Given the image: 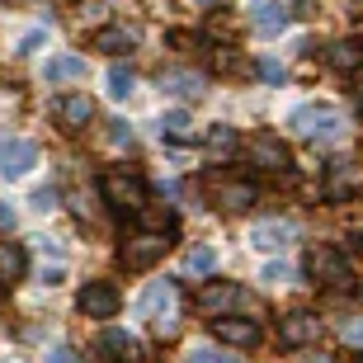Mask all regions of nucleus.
<instances>
[{"label":"nucleus","mask_w":363,"mask_h":363,"mask_svg":"<svg viewBox=\"0 0 363 363\" xmlns=\"http://www.w3.org/2000/svg\"><path fill=\"white\" fill-rule=\"evenodd\" d=\"M297 137H316V142H335L345 133V113L340 108H325V104H307V108H293V118H288Z\"/></svg>","instance_id":"nucleus-1"},{"label":"nucleus","mask_w":363,"mask_h":363,"mask_svg":"<svg viewBox=\"0 0 363 363\" xmlns=\"http://www.w3.org/2000/svg\"><path fill=\"white\" fill-rule=\"evenodd\" d=\"M165 250H170V236H165V231H137V236H128V241H123L118 259L137 274V269H151Z\"/></svg>","instance_id":"nucleus-2"},{"label":"nucleus","mask_w":363,"mask_h":363,"mask_svg":"<svg viewBox=\"0 0 363 363\" xmlns=\"http://www.w3.org/2000/svg\"><path fill=\"white\" fill-rule=\"evenodd\" d=\"M175 302H179V288L170 279H156L147 293H142V311L156 316V330H175V321H170V316H175Z\"/></svg>","instance_id":"nucleus-3"},{"label":"nucleus","mask_w":363,"mask_h":363,"mask_svg":"<svg viewBox=\"0 0 363 363\" xmlns=\"http://www.w3.org/2000/svg\"><path fill=\"white\" fill-rule=\"evenodd\" d=\"M307 269L316 283H325V288H340V283H350V259L340 255V250H330V245H316L307 255Z\"/></svg>","instance_id":"nucleus-4"},{"label":"nucleus","mask_w":363,"mask_h":363,"mask_svg":"<svg viewBox=\"0 0 363 363\" xmlns=\"http://www.w3.org/2000/svg\"><path fill=\"white\" fill-rule=\"evenodd\" d=\"M104 194H108V203H118V208H128V213H147V184H142L137 175L113 170V175L104 179Z\"/></svg>","instance_id":"nucleus-5"},{"label":"nucleus","mask_w":363,"mask_h":363,"mask_svg":"<svg viewBox=\"0 0 363 363\" xmlns=\"http://www.w3.org/2000/svg\"><path fill=\"white\" fill-rule=\"evenodd\" d=\"M76 307L85 311V316H94V321H104V316H118V288L104 279H94L81 288V297H76Z\"/></svg>","instance_id":"nucleus-6"},{"label":"nucleus","mask_w":363,"mask_h":363,"mask_svg":"<svg viewBox=\"0 0 363 363\" xmlns=\"http://www.w3.org/2000/svg\"><path fill=\"white\" fill-rule=\"evenodd\" d=\"M245 161L255 165V170H283L288 165V147L274 133H255L245 142Z\"/></svg>","instance_id":"nucleus-7"},{"label":"nucleus","mask_w":363,"mask_h":363,"mask_svg":"<svg viewBox=\"0 0 363 363\" xmlns=\"http://www.w3.org/2000/svg\"><path fill=\"white\" fill-rule=\"evenodd\" d=\"M321 335V321H316V311H288L279 321V340L288 350H302V345H316Z\"/></svg>","instance_id":"nucleus-8"},{"label":"nucleus","mask_w":363,"mask_h":363,"mask_svg":"<svg viewBox=\"0 0 363 363\" xmlns=\"http://www.w3.org/2000/svg\"><path fill=\"white\" fill-rule=\"evenodd\" d=\"M33 165H38V142L19 137V142H5V147H0V175H5V179L28 175Z\"/></svg>","instance_id":"nucleus-9"},{"label":"nucleus","mask_w":363,"mask_h":363,"mask_svg":"<svg viewBox=\"0 0 363 363\" xmlns=\"http://www.w3.org/2000/svg\"><path fill=\"white\" fill-rule=\"evenodd\" d=\"M241 302H245L241 283H208V288L199 293V311H203V316H213V321H222V311L241 307Z\"/></svg>","instance_id":"nucleus-10"},{"label":"nucleus","mask_w":363,"mask_h":363,"mask_svg":"<svg viewBox=\"0 0 363 363\" xmlns=\"http://www.w3.org/2000/svg\"><path fill=\"white\" fill-rule=\"evenodd\" d=\"M213 335L222 340V345H236V350H250V345H259V325L255 321H236V316H222V321H213Z\"/></svg>","instance_id":"nucleus-11"},{"label":"nucleus","mask_w":363,"mask_h":363,"mask_svg":"<svg viewBox=\"0 0 363 363\" xmlns=\"http://www.w3.org/2000/svg\"><path fill=\"white\" fill-rule=\"evenodd\" d=\"M57 118H62L67 133H81V128H90V118H94V99L90 94H67V99H57Z\"/></svg>","instance_id":"nucleus-12"},{"label":"nucleus","mask_w":363,"mask_h":363,"mask_svg":"<svg viewBox=\"0 0 363 363\" xmlns=\"http://www.w3.org/2000/svg\"><path fill=\"white\" fill-rule=\"evenodd\" d=\"M213 199L217 208H227V213H241L255 203V184H245V179H217L213 184Z\"/></svg>","instance_id":"nucleus-13"},{"label":"nucleus","mask_w":363,"mask_h":363,"mask_svg":"<svg viewBox=\"0 0 363 363\" xmlns=\"http://www.w3.org/2000/svg\"><path fill=\"white\" fill-rule=\"evenodd\" d=\"M250 24H255V33L274 38V33L288 28V10H283L279 0H255V5H250Z\"/></svg>","instance_id":"nucleus-14"},{"label":"nucleus","mask_w":363,"mask_h":363,"mask_svg":"<svg viewBox=\"0 0 363 363\" xmlns=\"http://www.w3.org/2000/svg\"><path fill=\"white\" fill-rule=\"evenodd\" d=\"M161 90L175 94V99H203L208 81H203L199 71H165V76H161Z\"/></svg>","instance_id":"nucleus-15"},{"label":"nucleus","mask_w":363,"mask_h":363,"mask_svg":"<svg viewBox=\"0 0 363 363\" xmlns=\"http://www.w3.org/2000/svg\"><path fill=\"white\" fill-rule=\"evenodd\" d=\"M85 71H90V67H85V57H76V52H62V57H52V62L43 67V76H48L52 85H67V81H81Z\"/></svg>","instance_id":"nucleus-16"},{"label":"nucleus","mask_w":363,"mask_h":363,"mask_svg":"<svg viewBox=\"0 0 363 363\" xmlns=\"http://www.w3.org/2000/svg\"><path fill=\"white\" fill-rule=\"evenodd\" d=\"M297 231H293V222H259L255 231H250V241L259 245V250H283V245L293 241Z\"/></svg>","instance_id":"nucleus-17"},{"label":"nucleus","mask_w":363,"mask_h":363,"mask_svg":"<svg viewBox=\"0 0 363 363\" xmlns=\"http://www.w3.org/2000/svg\"><path fill=\"white\" fill-rule=\"evenodd\" d=\"M133 43H137L133 28L108 24V28H99V33H94V52H133Z\"/></svg>","instance_id":"nucleus-18"},{"label":"nucleus","mask_w":363,"mask_h":363,"mask_svg":"<svg viewBox=\"0 0 363 363\" xmlns=\"http://www.w3.org/2000/svg\"><path fill=\"white\" fill-rule=\"evenodd\" d=\"M236 147H241V137H236V128H227V123L208 128V137H203V151H208V156H231Z\"/></svg>","instance_id":"nucleus-19"},{"label":"nucleus","mask_w":363,"mask_h":363,"mask_svg":"<svg viewBox=\"0 0 363 363\" xmlns=\"http://www.w3.org/2000/svg\"><path fill=\"white\" fill-rule=\"evenodd\" d=\"M24 279V250L14 241H0V283H19Z\"/></svg>","instance_id":"nucleus-20"},{"label":"nucleus","mask_w":363,"mask_h":363,"mask_svg":"<svg viewBox=\"0 0 363 363\" xmlns=\"http://www.w3.org/2000/svg\"><path fill=\"white\" fill-rule=\"evenodd\" d=\"M99 350H104L108 354V359H133V350H137V340L133 335H128V330H113V325H108V330H104V335H99Z\"/></svg>","instance_id":"nucleus-21"},{"label":"nucleus","mask_w":363,"mask_h":363,"mask_svg":"<svg viewBox=\"0 0 363 363\" xmlns=\"http://www.w3.org/2000/svg\"><path fill=\"white\" fill-rule=\"evenodd\" d=\"M161 137H170V142H189V137H194V118H189L184 108L161 113Z\"/></svg>","instance_id":"nucleus-22"},{"label":"nucleus","mask_w":363,"mask_h":363,"mask_svg":"<svg viewBox=\"0 0 363 363\" xmlns=\"http://www.w3.org/2000/svg\"><path fill=\"white\" fill-rule=\"evenodd\" d=\"M325 62H330L335 71H359L363 67V52H359V43H330Z\"/></svg>","instance_id":"nucleus-23"},{"label":"nucleus","mask_w":363,"mask_h":363,"mask_svg":"<svg viewBox=\"0 0 363 363\" xmlns=\"http://www.w3.org/2000/svg\"><path fill=\"white\" fill-rule=\"evenodd\" d=\"M213 269H217V250L213 245H194V250L184 255V274H203V279H208Z\"/></svg>","instance_id":"nucleus-24"},{"label":"nucleus","mask_w":363,"mask_h":363,"mask_svg":"<svg viewBox=\"0 0 363 363\" xmlns=\"http://www.w3.org/2000/svg\"><path fill=\"white\" fill-rule=\"evenodd\" d=\"M104 85H108V94H113V99H128V94H133V71L123 67V62H113V67H108V76H104Z\"/></svg>","instance_id":"nucleus-25"},{"label":"nucleus","mask_w":363,"mask_h":363,"mask_svg":"<svg viewBox=\"0 0 363 363\" xmlns=\"http://www.w3.org/2000/svg\"><path fill=\"white\" fill-rule=\"evenodd\" d=\"M189 363H241V359H236V354H222V350H203L199 345V350H189Z\"/></svg>","instance_id":"nucleus-26"},{"label":"nucleus","mask_w":363,"mask_h":363,"mask_svg":"<svg viewBox=\"0 0 363 363\" xmlns=\"http://www.w3.org/2000/svg\"><path fill=\"white\" fill-rule=\"evenodd\" d=\"M340 340L350 345V350H363V321L354 316V321H345V330H340Z\"/></svg>","instance_id":"nucleus-27"},{"label":"nucleus","mask_w":363,"mask_h":363,"mask_svg":"<svg viewBox=\"0 0 363 363\" xmlns=\"http://www.w3.org/2000/svg\"><path fill=\"white\" fill-rule=\"evenodd\" d=\"M108 142L113 147H133V128L128 123H108Z\"/></svg>","instance_id":"nucleus-28"},{"label":"nucleus","mask_w":363,"mask_h":363,"mask_svg":"<svg viewBox=\"0 0 363 363\" xmlns=\"http://www.w3.org/2000/svg\"><path fill=\"white\" fill-rule=\"evenodd\" d=\"M33 208H38V213L57 208V194H52V189H38V194H33Z\"/></svg>","instance_id":"nucleus-29"},{"label":"nucleus","mask_w":363,"mask_h":363,"mask_svg":"<svg viewBox=\"0 0 363 363\" xmlns=\"http://www.w3.org/2000/svg\"><path fill=\"white\" fill-rule=\"evenodd\" d=\"M48 363H81V354L62 345V350H52V354H48Z\"/></svg>","instance_id":"nucleus-30"},{"label":"nucleus","mask_w":363,"mask_h":363,"mask_svg":"<svg viewBox=\"0 0 363 363\" xmlns=\"http://www.w3.org/2000/svg\"><path fill=\"white\" fill-rule=\"evenodd\" d=\"M259 76H264V81H283V67H279V62H269V57H264V62H259Z\"/></svg>","instance_id":"nucleus-31"},{"label":"nucleus","mask_w":363,"mask_h":363,"mask_svg":"<svg viewBox=\"0 0 363 363\" xmlns=\"http://www.w3.org/2000/svg\"><path fill=\"white\" fill-rule=\"evenodd\" d=\"M264 279H269V283H283V279H293V269H288V264H269V269H264Z\"/></svg>","instance_id":"nucleus-32"},{"label":"nucleus","mask_w":363,"mask_h":363,"mask_svg":"<svg viewBox=\"0 0 363 363\" xmlns=\"http://www.w3.org/2000/svg\"><path fill=\"white\" fill-rule=\"evenodd\" d=\"M5 227H14V208H10V203H0V231H5Z\"/></svg>","instance_id":"nucleus-33"},{"label":"nucleus","mask_w":363,"mask_h":363,"mask_svg":"<svg viewBox=\"0 0 363 363\" xmlns=\"http://www.w3.org/2000/svg\"><path fill=\"white\" fill-rule=\"evenodd\" d=\"M38 43H43V28H33V33H28V38L19 43V48H24V52H33V48H38Z\"/></svg>","instance_id":"nucleus-34"},{"label":"nucleus","mask_w":363,"mask_h":363,"mask_svg":"<svg viewBox=\"0 0 363 363\" xmlns=\"http://www.w3.org/2000/svg\"><path fill=\"white\" fill-rule=\"evenodd\" d=\"M189 5H213V0H189Z\"/></svg>","instance_id":"nucleus-35"}]
</instances>
